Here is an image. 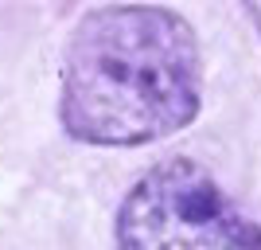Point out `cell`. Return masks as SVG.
Wrapping results in <instances>:
<instances>
[{
    "label": "cell",
    "instance_id": "obj_3",
    "mask_svg": "<svg viewBox=\"0 0 261 250\" xmlns=\"http://www.w3.org/2000/svg\"><path fill=\"white\" fill-rule=\"evenodd\" d=\"M246 4V12L253 16V24H257V32H261V0H242Z\"/></svg>",
    "mask_w": 261,
    "mask_h": 250
},
{
    "label": "cell",
    "instance_id": "obj_2",
    "mask_svg": "<svg viewBox=\"0 0 261 250\" xmlns=\"http://www.w3.org/2000/svg\"><path fill=\"white\" fill-rule=\"evenodd\" d=\"M121 250H261V227L195 161L144 172L117 211Z\"/></svg>",
    "mask_w": 261,
    "mask_h": 250
},
{
    "label": "cell",
    "instance_id": "obj_1",
    "mask_svg": "<svg viewBox=\"0 0 261 250\" xmlns=\"http://www.w3.org/2000/svg\"><path fill=\"white\" fill-rule=\"evenodd\" d=\"M203 98L199 39L156 4L90 12L66 43L63 125L86 145H152L191 125Z\"/></svg>",
    "mask_w": 261,
    "mask_h": 250
}]
</instances>
